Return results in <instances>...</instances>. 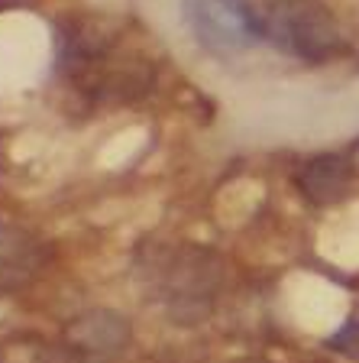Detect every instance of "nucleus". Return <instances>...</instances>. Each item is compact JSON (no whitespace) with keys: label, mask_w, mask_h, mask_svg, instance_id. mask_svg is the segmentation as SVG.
Segmentation results:
<instances>
[{"label":"nucleus","mask_w":359,"mask_h":363,"mask_svg":"<svg viewBox=\"0 0 359 363\" xmlns=\"http://www.w3.org/2000/svg\"><path fill=\"white\" fill-rule=\"evenodd\" d=\"M259 13L266 43L295 59L321 65L343 52V30L334 10L321 0H275Z\"/></svg>","instance_id":"f257e3e1"},{"label":"nucleus","mask_w":359,"mask_h":363,"mask_svg":"<svg viewBox=\"0 0 359 363\" xmlns=\"http://www.w3.org/2000/svg\"><path fill=\"white\" fill-rule=\"evenodd\" d=\"M185 16L195 43L210 55H239L266 43L262 13L249 0H188Z\"/></svg>","instance_id":"f03ea898"},{"label":"nucleus","mask_w":359,"mask_h":363,"mask_svg":"<svg viewBox=\"0 0 359 363\" xmlns=\"http://www.w3.org/2000/svg\"><path fill=\"white\" fill-rule=\"evenodd\" d=\"M295 182L311 204H337L353 185V162L340 152H321L307 159Z\"/></svg>","instance_id":"7ed1b4c3"},{"label":"nucleus","mask_w":359,"mask_h":363,"mask_svg":"<svg viewBox=\"0 0 359 363\" xmlns=\"http://www.w3.org/2000/svg\"><path fill=\"white\" fill-rule=\"evenodd\" d=\"M230 363H269V360H262V357H243V360H230Z\"/></svg>","instance_id":"20e7f679"}]
</instances>
